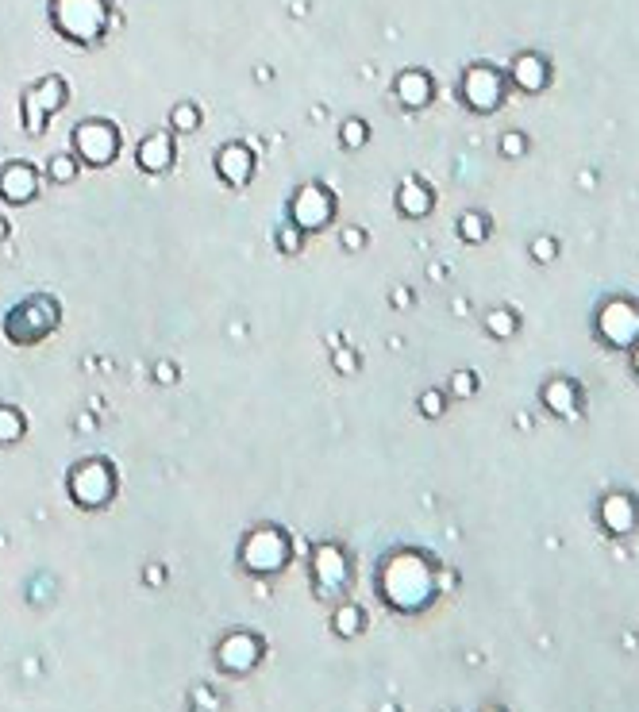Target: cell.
<instances>
[{
	"label": "cell",
	"instance_id": "obj_10",
	"mask_svg": "<svg viewBox=\"0 0 639 712\" xmlns=\"http://www.w3.org/2000/svg\"><path fill=\"white\" fill-rule=\"evenodd\" d=\"M258 659H263V639L251 635V632H231L220 639V647H216V666H220L224 674H251Z\"/></svg>",
	"mask_w": 639,
	"mask_h": 712
},
{
	"label": "cell",
	"instance_id": "obj_16",
	"mask_svg": "<svg viewBox=\"0 0 639 712\" xmlns=\"http://www.w3.org/2000/svg\"><path fill=\"white\" fill-rule=\"evenodd\" d=\"M397 97H401V105H409V108H424L431 100V78L424 69H404L397 78Z\"/></svg>",
	"mask_w": 639,
	"mask_h": 712
},
{
	"label": "cell",
	"instance_id": "obj_18",
	"mask_svg": "<svg viewBox=\"0 0 639 712\" xmlns=\"http://www.w3.org/2000/svg\"><path fill=\"white\" fill-rule=\"evenodd\" d=\"M513 81L524 93H540L547 85V62H543V58H535V54H520L513 62Z\"/></svg>",
	"mask_w": 639,
	"mask_h": 712
},
{
	"label": "cell",
	"instance_id": "obj_24",
	"mask_svg": "<svg viewBox=\"0 0 639 712\" xmlns=\"http://www.w3.org/2000/svg\"><path fill=\"white\" fill-rule=\"evenodd\" d=\"M170 127H173V132H181V135L197 132V127H200V112H197V105H189V100H181V105L170 112Z\"/></svg>",
	"mask_w": 639,
	"mask_h": 712
},
{
	"label": "cell",
	"instance_id": "obj_28",
	"mask_svg": "<svg viewBox=\"0 0 639 712\" xmlns=\"http://www.w3.org/2000/svg\"><path fill=\"white\" fill-rule=\"evenodd\" d=\"M278 246H282V251H289V254L301 251V227H297L293 220H289V224L278 231Z\"/></svg>",
	"mask_w": 639,
	"mask_h": 712
},
{
	"label": "cell",
	"instance_id": "obj_4",
	"mask_svg": "<svg viewBox=\"0 0 639 712\" xmlns=\"http://www.w3.org/2000/svg\"><path fill=\"white\" fill-rule=\"evenodd\" d=\"M289 559H293V543H289V535H285L282 528H273V524L255 528V532L243 540V547H239L243 570L255 574V578H273V574H282L285 566H289Z\"/></svg>",
	"mask_w": 639,
	"mask_h": 712
},
{
	"label": "cell",
	"instance_id": "obj_26",
	"mask_svg": "<svg viewBox=\"0 0 639 712\" xmlns=\"http://www.w3.org/2000/svg\"><path fill=\"white\" fill-rule=\"evenodd\" d=\"M486 231H489L486 216H477V212H467V216H462V224H458V236L467 239V243H482V239H486Z\"/></svg>",
	"mask_w": 639,
	"mask_h": 712
},
{
	"label": "cell",
	"instance_id": "obj_14",
	"mask_svg": "<svg viewBox=\"0 0 639 712\" xmlns=\"http://www.w3.org/2000/svg\"><path fill=\"white\" fill-rule=\"evenodd\" d=\"M216 173H220L227 185L243 189L246 181H251V173H255V154L246 151L243 143H227V147L216 151Z\"/></svg>",
	"mask_w": 639,
	"mask_h": 712
},
{
	"label": "cell",
	"instance_id": "obj_19",
	"mask_svg": "<svg viewBox=\"0 0 639 712\" xmlns=\"http://www.w3.org/2000/svg\"><path fill=\"white\" fill-rule=\"evenodd\" d=\"M397 208L404 212V216H428L431 212V193H428V185H420V181H404L401 189H397Z\"/></svg>",
	"mask_w": 639,
	"mask_h": 712
},
{
	"label": "cell",
	"instance_id": "obj_12",
	"mask_svg": "<svg viewBox=\"0 0 639 712\" xmlns=\"http://www.w3.org/2000/svg\"><path fill=\"white\" fill-rule=\"evenodd\" d=\"M462 97H467V105L474 112H493L505 97V81L497 69L474 66V69H467V78H462Z\"/></svg>",
	"mask_w": 639,
	"mask_h": 712
},
{
	"label": "cell",
	"instance_id": "obj_31",
	"mask_svg": "<svg viewBox=\"0 0 639 712\" xmlns=\"http://www.w3.org/2000/svg\"><path fill=\"white\" fill-rule=\"evenodd\" d=\"M343 243H347V246H351V251H358V246H362V243H366V236H362V231H358V227H347V231H343Z\"/></svg>",
	"mask_w": 639,
	"mask_h": 712
},
{
	"label": "cell",
	"instance_id": "obj_9",
	"mask_svg": "<svg viewBox=\"0 0 639 712\" xmlns=\"http://www.w3.org/2000/svg\"><path fill=\"white\" fill-rule=\"evenodd\" d=\"M312 581H316V593L320 597H339L351 581V562H347L343 547L336 543H320L312 550Z\"/></svg>",
	"mask_w": 639,
	"mask_h": 712
},
{
	"label": "cell",
	"instance_id": "obj_34",
	"mask_svg": "<svg viewBox=\"0 0 639 712\" xmlns=\"http://www.w3.org/2000/svg\"><path fill=\"white\" fill-rule=\"evenodd\" d=\"M535 254H540L543 263H551V258H555V243H551V239H540V243H535Z\"/></svg>",
	"mask_w": 639,
	"mask_h": 712
},
{
	"label": "cell",
	"instance_id": "obj_21",
	"mask_svg": "<svg viewBox=\"0 0 639 712\" xmlns=\"http://www.w3.org/2000/svg\"><path fill=\"white\" fill-rule=\"evenodd\" d=\"M543 401H547V409H551V412L566 416V412H574L578 393H574V385H566V382H551V385H547V393H543Z\"/></svg>",
	"mask_w": 639,
	"mask_h": 712
},
{
	"label": "cell",
	"instance_id": "obj_36",
	"mask_svg": "<svg viewBox=\"0 0 639 712\" xmlns=\"http://www.w3.org/2000/svg\"><path fill=\"white\" fill-rule=\"evenodd\" d=\"M12 236V227H8V220H5V216H0V243H5Z\"/></svg>",
	"mask_w": 639,
	"mask_h": 712
},
{
	"label": "cell",
	"instance_id": "obj_17",
	"mask_svg": "<svg viewBox=\"0 0 639 712\" xmlns=\"http://www.w3.org/2000/svg\"><path fill=\"white\" fill-rule=\"evenodd\" d=\"M601 520H605V528L616 532V535L632 532L635 528V504L624 497V493H613V497H605V504H601Z\"/></svg>",
	"mask_w": 639,
	"mask_h": 712
},
{
	"label": "cell",
	"instance_id": "obj_8",
	"mask_svg": "<svg viewBox=\"0 0 639 712\" xmlns=\"http://www.w3.org/2000/svg\"><path fill=\"white\" fill-rule=\"evenodd\" d=\"M331 216H336V197H331L324 185H316V181L301 185L297 197H293V205H289V220H293L301 231L328 227Z\"/></svg>",
	"mask_w": 639,
	"mask_h": 712
},
{
	"label": "cell",
	"instance_id": "obj_22",
	"mask_svg": "<svg viewBox=\"0 0 639 712\" xmlns=\"http://www.w3.org/2000/svg\"><path fill=\"white\" fill-rule=\"evenodd\" d=\"M331 628H336L339 639H351L362 632V608L358 605H339L336 608V620H331Z\"/></svg>",
	"mask_w": 639,
	"mask_h": 712
},
{
	"label": "cell",
	"instance_id": "obj_6",
	"mask_svg": "<svg viewBox=\"0 0 639 712\" xmlns=\"http://www.w3.org/2000/svg\"><path fill=\"white\" fill-rule=\"evenodd\" d=\"M74 151L85 166H112L120 154V127L112 120H81L74 127Z\"/></svg>",
	"mask_w": 639,
	"mask_h": 712
},
{
	"label": "cell",
	"instance_id": "obj_27",
	"mask_svg": "<svg viewBox=\"0 0 639 712\" xmlns=\"http://www.w3.org/2000/svg\"><path fill=\"white\" fill-rule=\"evenodd\" d=\"M489 331H493L497 339H508V336L516 331V316H513V312H505V309H497V312L489 316Z\"/></svg>",
	"mask_w": 639,
	"mask_h": 712
},
{
	"label": "cell",
	"instance_id": "obj_25",
	"mask_svg": "<svg viewBox=\"0 0 639 712\" xmlns=\"http://www.w3.org/2000/svg\"><path fill=\"white\" fill-rule=\"evenodd\" d=\"M366 139H370V132H366V124H362V120H347L339 127V143H343V147H351V151L366 147Z\"/></svg>",
	"mask_w": 639,
	"mask_h": 712
},
{
	"label": "cell",
	"instance_id": "obj_29",
	"mask_svg": "<svg viewBox=\"0 0 639 712\" xmlns=\"http://www.w3.org/2000/svg\"><path fill=\"white\" fill-rule=\"evenodd\" d=\"M420 409H424V416H440V412H443V393L428 389V393L420 397Z\"/></svg>",
	"mask_w": 639,
	"mask_h": 712
},
{
	"label": "cell",
	"instance_id": "obj_33",
	"mask_svg": "<svg viewBox=\"0 0 639 712\" xmlns=\"http://www.w3.org/2000/svg\"><path fill=\"white\" fill-rule=\"evenodd\" d=\"M336 366H339V370H343V374H355V366H358V358H355V355H347V351H343V355H336Z\"/></svg>",
	"mask_w": 639,
	"mask_h": 712
},
{
	"label": "cell",
	"instance_id": "obj_37",
	"mask_svg": "<svg viewBox=\"0 0 639 712\" xmlns=\"http://www.w3.org/2000/svg\"><path fill=\"white\" fill-rule=\"evenodd\" d=\"M635 370H639V347H635Z\"/></svg>",
	"mask_w": 639,
	"mask_h": 712
},
{
	"label": "cell",
	"instance_id": "obj_7",
	"mask_svg": "<svg viewBox=\"0 0 639 712\" xmlns=\"http://www.w3.org/2000/svg\"><path fill=\"white\" fill-rule=\"evenodd\" d=\"M69 100V93H66V81L62 78H42V81H35L32 89L23 93V132L27 135H42L47 132V120L51 116L62 108Z\"/></svg>",
	"mask_w": 639,
	"mask_h": 712
},
{
	"label": "cell",
	"instance_id": "obj_30",
	"mask_svg": "<svg viewBox=\"0 0 639 712\" xmlns=\"http://www.w3.org/2000/svg\"><path fill=\"white\" fill-rule=\"evenodd\" d=\"M154 382H162V385H170V382H178V370L170 366V362H158L154 366Z\"/></svg>",
	"mask_w": 639,
	"mask_h": 712
},
{
	"label": "cell",
	"instance_id": "obj_20",
	"mask_svg": "<svg viewBox=\"0 0 639 712\" xmlns=\"http://www.w3.org/2000/svg\"><path fill=\"white\" fill-rule=\"evenodd\" d=\"M23 431H27V424H23L20 409H12V404H0V447L20 443Z\"/></svg>",
	"mask_w": 639,
	"mask_h": 712
},
{
	"label": "cell",
	"instance_id": "obj_32",
	"mask_svg": "<svg viewBox=\"0 0 639 712\" xmlns=\"http://www.w3.org/2000/svg\"><path fill=\"white\" fill-rule=\"evenodd\" d=\"M501 151H508V154H520V151H524V139H520V135H505V143H501Z\"/></svg>",
	"mask_w": 639,
	"mask_h": 712
},
{
	"label": "cell",
	"instance_id": "obj_2",
	"mask_svg": "<svg viewBox=\"0 0 639 712\" xmlns=\"http://www.w3.org/2000/svg\"><path fill=\"white\" fill-rule=\"evenodd\" d=\"M47 16H51V27L66 42L93 47V42H100L105 32H108L112 5H108V0H51Z\"/></svg>",
	"mask_w": 639,
	"mask_h": 712
},
{
	"label": "cell",
	"instance_id": "obj_5",
	"mask_svg": "<svg viewBox=\"0 0 639 712\" xmlns=\"http://www.w3.org/2000/svg\"><path fill=\"white\" fill-rule=\"evenodd\" d=\"M66 489L69 497H74L78 508L85 513H97V508H105L112 497H116V470L108 458H85L78 462L74 470L66 477Z\"/></svg>",
	"mask_w": 639,
	"mask_h": 712
},
{
	"label": "cell",
	"instance_id": "obj_23",
	"mask_svg": "<svg viewBox=\"0 0 639 712\" xmlns=\"http://www.w3.org/2000/svg\"><path fill=\"white\" fill-rule=\"evenodd\" d=\"M47 178L54 185H74V178H78V158L74 154H54L51 162H47Z\"/></svg>",
	"mask_w": 639,
	"mask_h": 712
},
{
	"label": "cell",
	"instance_id": "obj_1",
	"mask_svg": "<svg viewBox=\"0 0 639 712\" xmlns=\"http://www.w3.org/2000/svg\"><path fill=\"white\" fill-rule=\"evenodd\" d=\"M377 593H382L385 605L397 608V613H420L435 593L424 555H416V550L389 555L385 566L377 570Z\"/></svg>",
	"mask_w": 639,
	"mask_h": 712
},
{
	"label": "cell",
	"instance_id": "obj_35",
	"mask_svg": "<svg viewBox=\"0 0 639 712\" xmlns=\"http://www.w3.org/2000/svg\"><path fill=\"white\" fill-rule=\"evenodd\" d=\"M455 389H458V393H470V389H474V382H470L467 374H458V377H455Z\"/></svg>",
	"mask_w": 639,
	"mask_h": 712
},
{
	"label": "cell",
	"instance_id": "obj_11",
	"mask_svg": "<svg viewBox=\"0 0 639 712\" xmlns=\"http://www.w3.org/2000/svg\"><path fill=\"white\" fill-rule=\"evenodd\" d=\"M597 328L613 347H635L639 343V309L632 301H608L597 316Z\"/></svg>",
	"mask_w": 639,
	"mask_h": 712
},
{
	"label": "cell",
	"instance_id": "obj_3",
	"mask_svg": "<svg viewBox=\"0 0 639 712\" xmlns=\"http://www.w3.org/2000/svg\"><path fill=\"white\" fill-rule=\"evenodd\" d=\"M58 324H62V304L47 293H35V297L20 301L16 309L5 316V336L16 347H32V343L47 339Z\"/></svg>",
	"mask_w": 639,
	"mask_h": 712
},
{
	"label": "cell",
	"instance_id": "obj_13",
	"mask_svg": "<svg viewBox=\"0 0 639 712\" xmlns=\"http://www.w3.org/2000/svg\"><path fill=\"white\" fill-rule=\"evenodd\" d=\"M39 170L32 162H8L0 170V200H8L12 208L20 205H32L39 197Z\"/></svg>",
	"mask_w": 639,
	"mask_h": 712
},
{
	"label": "cell",
	"instance_id": "obj_15",
	"mask_svg": "<svg viewBox=\"0 0 639 712\" xmlns=\"http://www.w3.org/2000/svg\"><path fill=\"white\" fill-rule=\"evenodd\" d=\"M135 162H139V170L143 173H166L170 166H173V135L170 132H154V135H147L139 143V151H135Z\"/></svg>",
	"mask_w": 639,
	"mask_h": 712
}]
</instances>
